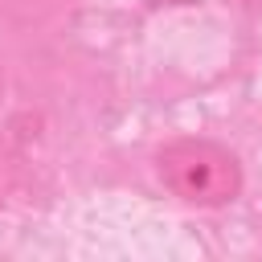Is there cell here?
<instances>
[{"label":"cell","instance_id":"cell-1","mask_svg":"<svg viewBox=\"0 0 262 262\" xmlns=\"http://www.w3.org/2000/svg\"><path fill=\"white\" fill-rule=\"evenodd\" d=\"M160 180L188 205H225L242 188L237 160L209 139H176L160 151Z\"/></svg>","mask_w":262,"mask_h":262},{"label":"cell","instance_id":"cell-2","mask_svg":"<svg viewBox=\"0 0 262 262\" xmlns=\"http://www.w3.org/2000/svg\"><path fill=\"white\" fill-rule=\"evenodd\" d=\"M246 4H262V0H246Z\"/></svg>","mask_w":262,"mask_h":262}]
</instances>
